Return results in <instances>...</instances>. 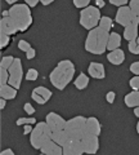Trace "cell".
Wrapping results in <instances>:
<instances>
[{
  "label": "cell",
  "instance_id": "44dd1931",
  "mask_svg": "<svg viewBox=\"0 0 139 155\" xmlns=\"http://www.w3.org/2000/svg\"><path fill=\"white\" fill-rule=\"evenodd\" d=\"M17 47H18V49H20V51L26 53V58H27V60H32V58L36 56V49H35V48H32L30 43L26 41V40H20V41H18Z\"/></svg>",
  "mask_w": 139,
  "mask_h": 155
},
{
  "label": "cell",
  "instance_id": "74e56055",
  "mask_svg": "<svg viewBox=\"0 0 139 155\" xmlns=\"http://www.w3.org/2000/svg\"><path fill=\"white\" fill-rule=\"evenodd\" d=\"M23 110H25L26 114H28V115H33V114H35V111H36L30 102H26L25 105H23Z\"/></svg>",
  "mask_w": 139,
  "mask_h": 155
},
{
  "label": "cell",
  "instance_id": "e575fe53",
  "mask_svg": "<svg viewBox=\"0 0 139 155\" xmlns=\"http://www.w3.org/2000/svg\"><path fill=\"white\" fill-rule=\"evenodd\" d=\"M109 4H112V5H116L118 8H121V7H125L129 4L128 0H109Z\"/></svg>",
  "mask_w": 139,
  "mask_h": 155
},
{
  "label": "cell",
  "instance_id": "4316f807",
  "mask_svg": "<svg viewBox=\"0 0 139 155\" xmlns=\"http://www.w3.org/2000/svg\"><path fill=\"white\" fill-rule=\"evenodd\" d=\"M128 48H129V52L131 54H139V36L137 40H133L128 44Z\"/></svg>",
  "mask_w": 139,
  "mask_h": 155
},
{
  "label": "cell",
  "instance_id": "d6a6232c",
  "mask_svg": "<svg viewBox=\"0 0 139 155\" xmlns=\"http://www.w3.org/2000/svg\"><path fill=\"white\" fill-rule=\"evenodd\" d=\"M129 87L133 91H139V75H134L130 80H129Z\"/></svg>",
  "mask_w": 139,
  "mask_h": 155
},
{
  "label": "cell",
  "instance_id": "d590c367",
  "mask_svg": "<svg viewBox=\"0 0 139 155\" xmlns=\"http://www.w3.org/2000/svg\"><path fill=\"white\" fill-rule=\"evenodd\" d=\"M129 8H130L131 12H139V0H130Z\"/></svg>",
  "mask_w": 139,
  "mask_h": 155
},
{
  "label": "cell",
  "instance_id": "8992f818",
  "mask_svg": "<svg viewBox=\"0 0 139 155\" xmlns=\"http://www.w3.org/2000/svg\"><path fill=\"white\" fill-rule=\"evenodd\" d=\"M50 137L48 134V125L45 122L36 123L35 128L32 129V132L30 133V143L35 150H40L41 146L48 141Z\"/></svg>",
  "mask_w": 139,
  "mask_h": 155
},
{
  "label": "cell",
  "instance_id": "e0dca14e",
  "mask_svg": "<svg viewBox=\"0 0 139 155\" xmlns=\"http://www.w3.org/2000/svg\"><path fill=\"white\" fill-rule=\"evenodd\" d=\"M139 36V26L135 25V23H131L126 27H124V34H122V38L128 40L129 43L133 41V40H137Z\"/></svg>",
  "mask_w": 139,
  "mask_h": 155
},
{
  "label": "cell",
  "instance_id": "bcb514c9",
  "mask_svg": "<svg viewBox=\"0 0 139 155\" xmlns=\"http://www.w3.org/2000/svg\"><path fill=\"white\" fill-rule=\"evenodd\" d=\"M40 3L43 4V5H49V4H53L54 3V0H40Z\"/></svg>",
  "mask_w": 139,
  "mask_h": 155
},
{
  "label": "cell",
  "instance_id": "7c38bea8",
  "mask_svg": "<svg viewBox=\"0 0 139 155\" xmlns=\"http://www.w3.org/2000/svg\"><path fill=\"white\" fill-rule=\"evenodd\" d=\"M40 153L44 155H63V146H61L52 138H49L41 146Z\"/></svg>",
  "mask_w": 139,
  "mask_h": 155
},
{
  "label": "cell",
  "instance_id": "f1b7e54d",
  "mask_svg": "<svg viewBox=\"0 0 139 155\" xmlns=\"http://www.w3.org/2000/svg\"><path fill=\"white\" fill-rule=\"evenodd\" d=\"M37 78H39V72H37V70H35V69H28L27 70V72H26V80L35 81Z\"/></svg>",
  "mask_w": 139,
  "mask_h": 155
},
{
  "label": "cell",
  "instance_id": "2e32d148",
  "mask_svg": "<svg viewBox=\"0 0 139 155\" xmlns=\"http://www.w3.org/2000/svg\"><path fill=\"white\" fill-rule=\"evenodd\" d=\"M107 60H108L109 64H112L115 66H120V65L124 64V61H125V52H124L121 48L115 49L107 54Z\"/></svg>",
  "mask_w": 139,
  "mask_h": 155
},
{
  "label": "cell",
  "instance_id": "681fc988",
  "mask_svg": "<svg viewBox=\"0 0 139 155\" xmlns=\"http://www.w3.org/2000/svg\"><path fill=\"white\" fill-rule=\"evenodd\" d=\"M135 130H137V133L139 134V120H138V123H137V125H135Z\"/></svg>",
  "mask_w": 139,
  "mask_h": 155
},
{
  "label": "cell",
  "instance_id": "5bb4252c",
  "mask_svg": "<svg viewBox=\"0 0 139 155\" xmlns=\"http://www.w3.org/2000/svg\"><path fill=\"white\" fill-rule=\"evenodd\" d=\"M0 32H4L7 34V35H16L18 32V28L16 26V23L11 18V17H2L0 19Z\"/></svg>",
  "mask_w": 139,
  "mask_h": 155
},
{
  "label": "cell",
  "instance_id": "836d02e7",
  "mask_svg": "<svg viewBox=\"0 0 139 155\" xmlns=\"http://www.w3.org/2000/svg\"><path fill=\"white\" fill-rule=\"evenodd\" d=\"M31 98L35 101V102L37 104V105H44V104H46V101L43 98V97L40 96V94H37V93H35V92H32L31 93Z\"/></svg>",
  "mask_w": 139,
  "mask_h": 155
},
{
  "label": "cell",
  "instance_id": "7402d4cb",
  "mask_svg": "<svg viewBox=\"0 0 139 155\" xmlns=\"http://www.w3.org/2000/svg\"><path fill=\"white\" fill-rule=\"evenodd\" d=\"M120 45H121V35L118 32H109L107 49L109 52H112L115 49H118Z\"/></svg>",
  "mask_w": 139,
  "mask_h": 155
},
{
  "label": "cell",
  "instance_id": "52a82bcc",
  "mask_svg": "<svg viewBox=\"0 0 139 155\" xmlns=\"http://www.w3.org/2000/svg\"><path fill=\"white\" fill-rule=\"evenodd\" d=\"M8 71H9L8 84H11L16 89H20L21 84H22V79H23V67H22L21 58H16L13 62V65L8 69Z\"/></svg>",
  "mask_w": 139,
  "mask_h": 155
},
{
  "label": "cell",
  "instance_id": "8d00e7d4",
  "mask_svg": "<svg viewBox=\"0 0 139 155\" xmlns=\"http://www.w3.org/2000/svg\"><path fill=\"white\" fill-rule=\"evenodd\" d=\"M129 70H130L131 74H134V75H139V61L133 62V64L130 65V67H129Z\"/></svg>",
  "mask_w": 139,
  "mask_h": 155
},
{
  "label": "cell",
  "instance_id": "4dcf8cb0",
  "mask_svg": "<svg viewBox=\"0 0 139 155\" xmlns=\"http://www.w3.org/2000/svg\"><path fill=\"white\" fill-rule=\"evenodd\" d=\"M9 81V71L5 69H0V85L8 84Z\"/></svg>",
  "mask_w": 139,
  "mask_h": 155
},
{
  "label": "cell",
  "instance_id": "83f0119b",
  "mask_svg": "<svg viewBox=\"0 0 139 155\" xmlns=\"http://www.w3.org/2000/svg\"><path fill=\"white\" fill-rule=\"evenodd\" d=\"M27 124H36V119L35 118H18L16 125L21 127V125H27Z\"/></svg>",
  "mask_w": 139,
  "mask_h": 155
},
{
  "label": "cell",
  "instance_id": "f6af8a7d",
  "mask_svg": "<svg viewBox=\"0 0 139 155\" xmlns=\"http://www.w3.org/2000/svg\"><path fill=\"white\" fill-rule=\"evenodd\" d=\"M7 105V100L5 98H0V110H4Z\"/></svg>",
  "mask_w": 139,
  "mask_h": 155
},
{
  "label": "cell",
  "instance_id": "7bdbcfd3",
  "mask_svg": "<svg viewBox=\"0 0 139 155\" xmlns=\"http://www.w3.org/2000/svg\"><path fill=\"white\" fill-rule=\"evenodd\" d=\"M104 5H106V2H103V0H95V7H97L98 9L103 8Z\"/></svg>",
  "mask_w": 139,
  "mask_h": 155
},
{
  "label": "cell",
  "instance_id": "ba28073f",
  "mask_svg": "<svg viewBox=\"0 0 139 155\" xmlns=\"http://www.w3.org/2000/svg\"><path fill=\"white\" fill-rule=\"evenodd\" d=\"M81 142H83L85 154L94 155V154L98 153V150H99V136L85 133L84 137L81 138Z\"/></svg>",
  "mask_w": 139,
  "mask_h": 155
},
{
  "label": "cell",
  "instance_id": "6da1fadb",
  "mask_svg": "<svg viewBox=\"0 0 139 155\" xmlns=\"http://www.w3.org/2000/svg\"><path fill=\"white\" fill-rule=\"evenodd\" d=\"M76 69L72 61L62 60L49 74V81L54 88H57L58 91H63L72 81Z\"/></svg>",
  "mask_w": 139,
  "mask_h": 155
},
{
  "label": "cell",
  "instance_id": "f546056e",
  "mask_svg": "<svg viewBox=\"0 0 139 155\" xmlns=\"http://www.w3.org/2000/svg\"><path fill=\"white\" fill-rule=\"evenodd\" d=\"M9 43H11V36L4 32H0V48H2V49L7 48Z\"/></svg>",
  "mask_w": 139,
  "mask_h": 155
},
{
  "label": "cell",
  "instance_id": "d6986e66",
  "mask_svg": "<svg viewBox=\"0 0 139 155\" xmlns=\"http://www.w3.org/2000/svg\"><path fill=\"white\" fill-rule=\"evenodd\" d=\"M124 104L129 109H134L139 106V91H131L124 97Z\"/></svg>",
  "mask_w": 139,
  "mask_h": 155
},
{
  "label": "cell",
  "instance_id": "60d3db41",
  "mask_svg": "<svg viewBox=\"0 0 139 155\" xmlns=\"http://www.w3.org/2000/svg\"><path fill=\"white\" fill-rule=\"evenodd\" d=\"M25 4L28 7H36L37 4H39V0H26Z\"/></svg>",
  "mask_w": 139,
  "mask_h": 155
},
{
  "label": "cell",
  "instance_id": "ffe728a7",
  "mask_svg": "<svg viewBox=\"0 0 139 155\" xmlns=\"http://www.w3.org/2000/svg\"><path fill=\"white\" fill-rule=\"evenodd\" d=\"M17 93H18V89H16L11 84H3V85H0V96H2V98L14 100L17 97Z\"/></svg>",
  "mask_w": 139,
  "mask_h": 155
},
{
  "label": "cell",
  "instance_id": "7dc6e473",
  "mask_svg": "<svg viewBox=\"0 0 139 155\" xmlns=\"http://www.w3.org/2000/svg\"><path fill=\"white\" fill-rule=\"evenodd\" d=\"M134 115H135L137 118L139 119V106H138V107H134Z\"/></svg>",
  "mask_w": 139,
  "mask_h": 155
},
{
  "label": "cell",
  "instance_id": "b9f144b4",
  "mask_svg": "<svg viewBox=\"0 0 139 155\" xmlns=\"http://www.w3.org/2000/svg\"><path fill=\"white\" fill-rule=\"evenodd\" d=\"M31 125H32V124H27V125H25V130H23V134H25V136H26V134H30V133L32 132V129H33V128L31 127Z\"/></svg>",
  "mask_w": 139,
  "mask_h": 155
},
{
  "label": "cell",
  "instance_id": "ac0fdd59",
  "mask_svg": "<svg viewBox=\"0 0 139 155\" xmlns=\"http://www.w3.org/2000/svg\"><path fill=\"white\" fill-rule=\"evenodd\" d=\"M48 134H49V137L53 140L54 142H57L58 145H61V146H63V145L67 142V140L70 138V136L67 134V132L63 129V130H57V132H54V130H50L49 127H48Z\"/></svg>",
  "mask_w": 139,
  "mask_h": 155
},
{
  "label": "cell",
  "instance_id": "277c9868",
  "mask_svg": "<svg viewBox=\"0 0 139 155\" xmlns=\"http://www.w3.org/2000/svg\"><path fill=\"white\" fill-rule=\"evenodd\" d=\"M100 18H102V14H100L99 9L95 5H89L88 8H85L80 12L79 23L85 30L90 31V30H93V28L98 27Z\"/></svg>",
  "mask_w": 139,
  "mask_h": 155
},
{
  "label": "cell",
  "instance_id": "8fae6325",
  "mask_svg": "<svg viewBox=\"0 0 139 155\" xmlns=\"http://www.w3.org/2000/svg\"><path fill=\"white\" fill-rule=\"evenodd\" d=\"M115 19H116V22L118 23L120 26L126 27L129 25H131V23H133V13L130 11V8H129V5L118 8Z\"/></svg>",
  "mask_w": 139,
  "mask_h": 155
},
{
  "label": "cell",
  "instance_id": "603a6c76",
  "mask_svg": "<svg viewBox=\"0 0 139 155\" xmlns=\"http://www.w3.org/2000/svg\"><path fill=\"white\" fill-rule=\"evenodd\" d=\"M74 84H75V87H76V88H77L79 91L85 89L86 87L89 85V76L86 75V74H84V72H80V74L77 75V78L75 79Z\"/></svg>",
  "mask_w": 139,
  "mask_h": 155
},
{
  "label": "cell",
  "instance_id": "4fadbf2b",
  "mask_svg": "<svg viewBox=\"0 0 139 155\" xmlns=\"http://www.w3.org/2000/svg\"><path fill=\"white\" fill-rule=\"evenodd\" d=\"M88 74L90 78H94L97 80H102L106 78V69L104 65L100 62H90L88 66Z\"/></svg>",
  "mask_w": 139,
  "mask_h": 155
},
{
  "label": "cell",
  "instance_id": "ab89813d",
  "mask_svg": "<svg viewBox=\"0 0 139 155\" xmlns=\"http://www.w3.org/2000/svg\"><path fill=\"white\" fill-rule=\"evenodd\" d=\"M133 13V23L139 26V12H131Z\"/></svg>",
  "mask_w": 139,
  "mask_h": 155
},
{
  "label": "cell",
  "instance_id": "30bf717a",
  "mask_svg": "<svg viewBox=\"0 0 139 155\" xmlns=\"http://www.w3.org/2000/svg\"><path fill=\"white\" fill-rule=\"evenodd\" d=\"M85 154L84 146L81 140L77 138H68L63 145V155H83Z\"/></svg>",
  "mask_w": 139,
  "mask_h": 155
},
{
  "label": "cell",
  "instance_id": "9a60e30c",
  "mask_svg": "<svg viewBox=\"0 0 139 155\" xmlns=\"http://www.w3.org/2000/svg\"><path fill=\"white\" fill-rule=\"evenodd\" d=\"M100 132H102V127H100L98 118H95V116L86 118V133L100 136Z\"/></svg>",
  "mask_w": 139,
  "mask_h": 155
},
{
  "label": "cell",
  "instance_id": "1f68e13d",
  "mask_svg": "<svg viewBox=\"0 0 139 155\" xmlns=\"http://www.w3.org/2000/svg\"><path fill=\"white\" fill-rule=\"evenodd\" d=\"M74 5L83 11L90 5V0H74Z\"/></svg>",
  "mask_w": 139,
  "mask_h": 155
},
{
  "label": "cell",
  "instance_id": "5b68a950",
  "mask_svg": "<svg viewBox=\"0 0 139 155\" xmlns=\"http://www.w3.org/2000/svg\"><path fill=\"white\" fill-rule=\"evenodd\" d=\"M65 130L70 136V138L81 140L86 133V118L83 115H77L68 119L66 122Z\"/></svg>",
  "mask_w": 139,
  "mask_h": 155
},
{
  "label": "cell",
  "instance_id": "3957f363",
  "mask_svg": "<svg viewBox=\"0 0 139 155\" xmlns=\"http://www.w3.org/2000/svg\"><path fill=\"white\" fill-rule=\"evenodd\" d=\"M9 17H11L16 26L18 28V31L25 32L27 31L30 26L32 25V14L31 9L26 4H16L9 8Z\"/></svg>",
  "mask_w": 139,
  "mask_h": 155
},
{
  "label": "cell",
  "instance_id": "9c48e42d",
  "mask_svg": "<svg viewBox=\"0 0 139 155\" xmlns=\"http://www.w3.org/2000/svg\"><path fill=\"white\" fill-rule=\"evenodd\" d=\"M66 122L67 120L63 118V116H61L59 114L54 113V111H50L49 114H46L45 116V123L46 125L49 127L50 130H63L65 127H66Z\"/></svg>",
  "mask_w": 139,
  "mask_h": 155
},
{
  "label": "cell",
  "instance_id": "d4e9b609",
  "mask_svg": "<svg viewBox=\"0 0 139 155\" xmlns=\"http://www.w3.org/2000/svg\"><path fill=\"white\" fill-rule=\"evenodd\" d=\"M98 27H100V28H103L104 31H107V32H109L112 30V27H113V21L109 17H107V16H104V17H102L100 18V21H99V25H98Z\"/></svg>",
  "mask_w": 139,
  "mask_h": 155
},
{
  "label": "cell",
  "instance_id": "484cf974",
  "mask_svg": "<svg viewBox=\"0 0 139 155\" xmlns=\"http://www.w3.org/2000/svg\"><path fill=\"white\" fill-rule=\"evenodd\" d=\"M14 60H16V58H14L13 56H4V57H2V61H0V69L8 70L9 67L13 65Z\"/></svg>",
  "mask_w": 139,
  "mask_h": 155
},
{
  "label": "cell",
  "instance_id": "f35d334b",
  "mask_svg": "<svg viewBox=\"0 0 139 155\" xmlns=\"http://www.w3.org/2000/svg\"><path fill=\"white\" fill-rule=\"evenodd\" d=\"M115 98H116V93L115 92H108V93L106 94V101L109 104V105H112L113 102H115Z\"/></svg>",
  "mask_w": 139,
  "mask_h": 155
},
{
  "label": "cell",
  "instance_id": "cb8c5ba5",
  "mask_svg": "<svg viewBox=\"0 0 139 155\" xmlns=\"http://www.w3.org/2000/svg\"><path fill=\"white\" fill-rule=\"evenodd\" d=\"M32 92H35V93H37V94H40L43 98H44L46 102L49 101L50 98H52V96H53V92H52L50 89H48L46 87H44V85H39V87H36V88H33V91Z\"/></svg>",
  "mask_w": 139,
  "mask_h": 155
},
{
  "label": "cell",
  "instance_id": "ee69618b",
  "mask_svg": "<svg viewBox=\"0 0 139 155\" xmlns=\"http://www.w3.org/2000/svg\"><path fill=\"white\" fill-rule=\"evenodd\" d=\"M0 154H2V155H14V151L12 149H5V150H2Z\"/></svg>",
  "mask_w": 139,
  "mask_h": 155
},
{
  "label": "cell",
  "instance_id": "c3c4849f",
  "mask_svg": "<svg viewBox=\"0 0 139 155\" xmlns=\"http://www.w3.org/2000/svg\"><path fill=\"white\" fill-rule=\"evenodd\" d=\"M7 4H9V5H12V4H14V5H16V0H7Z\"/></svg>",
  "mask_w": 139,
  "mask_h": 155
},
{
  "label": "cell",
  "instance_id": "7a4b0ae2",
  "mask_svg": "<svg viewBox=\"0 0 139 155\" xmlns=\"http://www.w3.org/2000/svg\"><path fill=\"white\" fill-rule=\"evenodd\" d=\"M108 38H109V32L104 31L100 27H95L93 30H90L84 43L85 51L90 53V54H95V56L103 54L107 51Z\"/></svg>",
  "mask_w": 139,
  "mask_h": 155
}]
</instances>
